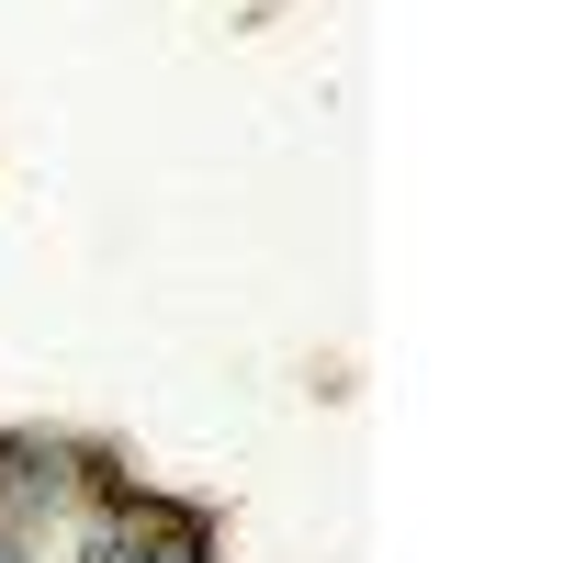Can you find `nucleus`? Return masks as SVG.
<instances>
[{"label": "nucleus", "mask_w": 563, "mask_h": 563, "mask_svg": "<svg viewBox=\"0 0 563 563\" xmlns=\"http://www.w3.org/2000/svg\"><path fill=\"white\" fill-rule=\"evenodd\" d=\"M158 563H203V552H158Z\"/></svg>", "instance_id": "1"}]
</instances>
